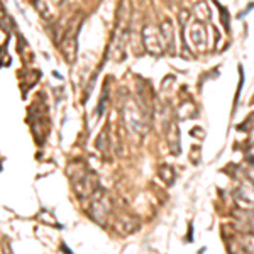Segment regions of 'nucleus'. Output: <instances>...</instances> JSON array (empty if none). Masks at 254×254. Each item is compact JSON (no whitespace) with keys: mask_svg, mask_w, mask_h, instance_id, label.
Instances as JSON below:
<instances>
[{"mask_svg":"<svg viewBox=\"0 0 254 254\" xmlns=\"http://www.w3.org/2000/svg\"><path fill=\"white\" fill-rule=\"evenodd\" d=\"M239 244L246 253L254 254V234H244L239 237Z\"/></svg>","mask_w":254,"mask_h":254,"instance_id":"nucleus-7","label":"nucleus"},{"mask_svg":"<svg viewBox=\"0 0 254 254\" xmlns=\"http://www.w3.org/2000/svg\"><path fill=\"white\" fill-rule=\"evenodd\" d=\"M137 229H139V219L132 214L122 212V214L116 215V219H114V231H116L121 237L132 234V232H136Z\"/></svg>","mask_w":254,"mask_h":254,"instance_id":"nucleus-4","label":"nucleus"},{"mask_svg":"<svg viewBox=\"0 0 254 254\" xmlns=\"http://www.w3.org/2000/svg\"><path fill=\"white\" fill-rule=\"evenodd\" d=\"M234 203L243 212H254V182L251 178H243L232 193Z\"/></svg>","mask_w":254,"mask_h":254,"instance_id":"nucleus-3","label":"nucleus"},{"mask_svg":"<svg viewBox=\"0 0 254 254\" xmlns=\"http://www.w3.org/2000/svg\"><path fill=\"white\" fill-rule=\"evenodd\" d=\"M158 176H159V180H161L165 185L168 187H171L175 183V178H176V173H175V170H173V166H170V165H161L158 168Z\"/></svg>","mask_w":254,"mask_h":254,"instance_id":"nucleus-6","label":"nucleus"},{"mask_svg":"<svg viewBox=\"0 0 254 254\" xmlns=\"http://www.w3.org/2000/svg\"><path fill=\"white\" fill-rule=\"evenodd\" d=\"M97 147L102 151L104 154L109 153V137H107V130H104V132L98 136V141H97Z\"/></svg>","mask_w":254,"mask_h":254,"instance_id":"nucleus-8","label":"nucleus"},{"mask_svg":"<svg viewBox=\"0 0 254 254\" xmlns=\"http://www.w3.org/2000/svg\"><path fill=\"white\" fill-rule=\"evenodd\" d=\"M68 173L69 178H71L73 190H75L78 198H90L93 191L98 188L95 173L83 163L76 161L75 165H69Z\"/></svg>","mask_w":254,"mask_h":254,"instance_id":"nucleus-1","label":"nucleus"},{"mask_svg":"<svg viewBox=\"0 0 254 254\" xmlns=\"http://www.w3.org/2000/svg\"><path fill=\"white\" fill-rule=\"evenodd\" d=\"M168 147H170V153L173 156H178L180 151H182V144H180V129L176 126V122H171L168 127Z\"/></svg>","mask_w":254,"mask_h":254,"instance_id":"nucleus-5","label":"nucleus"},{"mask_svg":"<svg viewBox=\"0 0 254 254\" xmlns=\"http://www.w3.org/2000/svg\"><path fill=\"white\" fill-rule=\"evenodd\" d=\"M246 161H248L249 165L254 166V144L249 147L248 151H246Z\"/></svg>","mask_w":254,"mask_h":254,"instance_id":"nucleus-9","label":"nucleus"},{"mask_svg":"<svg viewBox=\"0 0 254 254\" xmlns=\"http://www.w3.org/2000/svg\"><path fill=\"white\" fill-rule=\"evenodd\" d=\"M112 198L105 188L98 187L88 198V217L98 225H105L112 215Z\"/></svg>","mask_w":254,"mask_h":254,"instance_id":"nucleus-2","label":"nucleus"}]
</instances>
